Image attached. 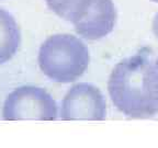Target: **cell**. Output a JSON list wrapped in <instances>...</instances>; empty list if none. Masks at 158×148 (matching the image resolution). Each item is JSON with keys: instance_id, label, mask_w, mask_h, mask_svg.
Instances as JSON below:
<instances>
[{"instance_id": "3957f363", "label": "cell", "mask_w": 158, "mask_h": 148, "mask_svg": "<svg viewBox=\"0 0 158 148\" xmlns=\"http://www.w3.org/2000/svg\"><path fill=\"white\" fill-rule=\"evenodd\" d=\"M2 116L6 121H54L57 118V104L45 89L23 86L7 97Z\"/></svg>"}, {"instance_id": "6da1fadb", "label": "cell", "mask_w": 158, "mask_h": 148, "mask_svg": "<svg viewBox=\"0 0 158 148\" xmlns=\"http://www.w3.org/2000/svg\"><path fill=\"white\" fill-rule=\"evenodd\" d=\"M146 53L124 58L113 68L108 91L114 106L132 118H149L158 113V104L146 88V70L151 63Z\"/></svg>"}, {"instance_id": "8992f818", "label": "cell", "mask_w": 158, "mask_h": 148, "mask_svg": "<svg viewBox=\"0 0 158 148\" xmlns=\"http://www.w3.org/2000/svg\"><path fill=\"white\" fill-rule=\"evenodd\" d=\"M21 44V33L15 18L0 8V65L15 55Z\"/></svg>"}, {"instance_id": "52a82bcc", "label": "cell", "mask_w": 158, "mask_h": 148, "mask_svg": "<svg viewBox=\"0 0 158 148\" xmlns=\"http://www.w3.org/2000/svg\"><path fill=\"white\" fill-rule=\"evenodd\" d=\"M92 0H46L47 7L59 18L74 24L84 15Z\"/></svg>"}, {"instance_id": "5b68a950", "label": "cell", "mask_w": 158, "mask_h": 148, "mask_svg": "<svg viewBox=\"0 0 158 148\" xmlns=\"http://www.w3.org/2000/svg\"><path fill=\"white\" fill-rule=\"evenodd\" d=\"M118 12L112 0H92L86 12L75 22V31L80 36L96 41L113 31Z\"/></svg>"}, {"instance_id": "ba28073f", "label": "cell", "mask_w": 158, "mask_h": 148, "mask_svg": "<svg viewBox=\"0 0 158 148\" xmlns=\"http://www.w3.org/2000/svg\"><path fill=\"white\" fill-rule=\"evenodd\" d=\"M145 82L151 98L158 104V57L148 65Z\"/></svg>"}, {"instance_id": "9c48e42d", "label": "cell", "mask_w": 158, "mask_h": 148, "mask_svg": "<svg viewBox=\"0 0 158 148\" xmlns=\"http://www.w3.org/2000/svg\"><path fill=\"white\" fill-rule=\"evenodd\" d=\"M153 32H154L155 36L157 37V39H158V12L155 14L154 20H153Z\"/></svg>"}, {"instance_id": "30bf717a", "label": "cell", "mask_w": 158, "mask_h": 148, "mask_svg": "<svg viewBox=\"0 0 158 148\" xmlns=\"http://www.w3.org/2000/svg\"><path fill=\"white\" fill-rule=\"evenodd\" d=\"M152 1H154V2H158V0H152Z\"/></svg>"}, {"instance_id": "7a4b0ae2", "label": "cell", "mask_w": 158, "mask_h": 148, "mask_svg": "<svg viewBox=\"0 0 158 148\" xmlns=\"http://www.w3.org/2000/svg\"><path fill=\"white\" fill-rule=\"evenodd\" d=\"M90 63L88 47L72 34L47 37L39 52V65L43 74L59 84H69L81 77Z\"/></svg>"}, {"instance_id": "277c9868", "label": "cell", "mask_w": 158, "mask_h": 148, "mask_svg": "<svg viewBox=\"0 0 158 148\" xmlns=\"http://www.w3.org/2000/svg\"><path fill=\"white\" fill-rule=\"evenodd\" d=\"M106 116V99L102 92L91 84H75L63 99L60 118L64 121H102Z\"/></svg>"}]
</instances>
